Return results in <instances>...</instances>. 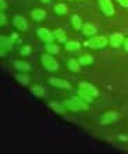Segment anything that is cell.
Returning a JSON list of instances; mask_svg holds the SVG:
<instances>
[{
  "instance_id": "6da1fadb",
  "label": "cell",
  "mask_w": 128,
  "mask_h": 154,
  "mask_svg": "<svg viewBox=\"0 0 128 154\" xmlns=\"http://www.w3.org/2000/svg\"><path fill=\"white\" fill-rule=\"evenodd\" d=\"M79 96L86 101H91L93 97L98 96V90L93 85L88 82H81L79 83Z\"/></svg>"
},
{
  "instance_id": "7a4b0ae2",
  "label": "cell",
  "mask_w": 128,
  "mask_h": 154,
  "mask_svg": "<svg viewBox=\"0 0 128 154\" xmlns=\"http://www.w3.org/2000/svg\"><path fill=\"white\" fill-rule=\"evenodd\" d=\"M64 107L71 111H79V110L88 108V104H86V100H84L82 97H71L64 103Z\"/></svg>"
},
{
  "instance_id": "3957f363",
  "label": "cell",
  "mask_w": 128,
  "mask_h": 154,
  "mask_svg": "<svg viewBox=\"0 0 128 154\" xmlns=\"http://www.w3.org/2000/svg\"><path fill=\"white\" fill-rule=\"evenodd\" d=\"M107 45V39L104 36H95L92 39H89L88 42H85V46L92 47V49H103Z\"/></svg>"
},
{
  "instance_id": "277c9868",
  "label": "cell",
  "mask_w": 128,
  "mask_h": 154,
  "mask_svg": "<svg viewBox=\"0 0 128 154\" xmlns=\"http://www.w3.org/2000/svg\"><path fill=\"white\" fill-rule=\"evenodd\" d=\"M40 61H42V65L47 71H56V69L59 68V63H57L52 56H49V54H43Z\"/></svg>"
},
{
  "instance_id": "5b68a950",
  "label": "cell",
  "mask_w": 128,
  "mask_h": 154,
  "mask_svg": "<svg viewBox=\"0 0 128 154\" xmlns=\"http://www.w3.org/2000/svg\"><path fill=\"white\" fill-rule=\"evenodd\" d=\"M99 6L104 15L111 17V15L114 14V7H113V3H111L110 0H99Z\"/></svg>"
},
{
  "instance_id": "8992f818",
  "label": "cell",
  "mask_w": 128,
  "mask_h": 154,
  "mask_svg": "<svg viewBox=\"0 0 128 154\" xmlns=\"http://www.w3.org/2000/svg\"><path fill=\"white\" fill-rule=\"evenodd\" d=\"M36 33H38V36H39V39L43 40V42H46V43H50L52 40H53L54 35L52 32H50L49 29L46 28H39L38 31H36Z\"/></svg>"
},
{
  "instance_id": "52a82bcc",
  "label": "cell",
  "mask_w": 128,
  "mask_h": 154,
  "mask_svg": "<svg viewBox=\"0 0 128 154\" xmlns=\"http://www.w3.org/2000/svg\"><path fill=\"white\" fill-rule=\"evenodd\" d=\"M110 43L114 49H117V47H120L121 45H124V36H123V33H118V32L113 33L110 38Z\"/></svg>"
},
{
  "instance_id": "ba28073f",
  "label": "cell",
  "mask_w": 128,
  "mask_h": 154,
  "mask_svg": "<svg viewBox=\"0 0 128 154\" xmlns=\"http://www.w3.org/2000/svg\"><path fill=\"white\" fill-rule=\"evenodd\" d=\"M49 83L50 85H54L56 88H60V89H70V83L60 78H50Z\"/></svg>"
},
{
  "instance_id": "9c48e42d",
  "label": "cell",
  "mask_w": 128,
  "mask_h": 154,
  "mask_svg": "<svg viewBox=\"0 0 128 154\" xmlns=\"http://www.w3.org/2000/svg\"><path fill=\"white\" fill-rule=\"evenodd\" d=\"M116 119H117V114H116V112L114 111H107L102 115L100 121H102V124H110V122H114Z\"/></svg>"
},
{
  "instance_id": "30bf717a",
  "label": "cell",
  "mask_w": 128,
  "mask_h": 154,
  "mask_svg": "<svg viewBox=\"0 0 128 154\" xmlns=\"http://www.w3.org/2000/svg\"><path fill=\"white\" fill-rule=\"evenodd\" d=\"M14 25H15V28H17L18 31H25V29L28 28V25H27V21H25V18L24 17H20V15L14 17Z\"/></svg>"
},
{
  "instance_id": "8fae6325",
  "label": "cell",
  "mask_w": 128,
  "mask_h": 154,
  "mask_svg": "<svg viewBox=\"0 0 128 154\" xmlns=\"http://www.w3.org/2000/svg\"><path fill=\"white\" fill-rule=\"evenodd\" d=\"M82 33L86 36H93L96 33V26L92 25V24H85L82 26Z\"/></svg>"
},
{
  "instance_id": "7c38bea8",
  "label": "cell",
  "mask_w": 128,
  "mask_h": 154,
  "mask_svg": "<svg viewBox=\"0 0 128 154\" xmlns=\"http://www.w3.org/2000/svg\"><path fill=\"white\" fill-rule=\"evenodd\" d=\"M0 42H2V45H0V47H2V56H4L6 54V49H11V40L8 38H6V36H2Z\"/></svg>"
},
{
  "instance_id": "4fadbf2b",
  "label": "cell",
  "mask_w": 128,
  "mask_h": 154,
  "mask_svg": "<svg viewBox=\"0 0 128 154\" xmlns=\"http://www.w3.org/2000/svg\"><path fill=\"white\" fill-rule=\"evenodd\" d=\"M31 15H32V18H34L35 21H42L43 18L46 17V11L40 10V8H36V10H34L31 13Z\"/></svg>"
},
{
  "instance_id": "5bb4252c",
  "label": "cell",
  "mask_w": 128,
  "mask_h": 154,
  "mask_svg": "<svg viewBox=\"0 0 128 154\" xmlns=\"http://www.w3.org/2000/svg\"><path fill=\"white\" fill-rule=\"evenodd\" d=\"M14 67L18 69V71H21V72H27V71H29V69H31L29 64H28V63H25V61H15Z\"/></svg>"
},
{
  "instance_id": "9a60e30c",
  "label": "cell",
  "mask_w": 128,
  "mask_h": 154,
  "mask_svg": "<svg viewBox=\"0 0 128 154\" xmlns=\"http://www.w3.org/2000/svg\"><path fill=\"white\" fill-rule=\"evenodd\" d=\"M71 25H72V28H74L75 31H79V29H82L81 18H79L78 15H72V17H71Z\"/></svg>"
},
{
  "instance_id": "2e32d148",
  "label": "cell",
  "mask_w": 128,
  "mask_h": 154,
  "mask_svg": "<svg viewBox=\"0 0 128 154\" xmlns=\"http://www.w3.org/2000/svg\"><path fill=\"white\" fill-rule=\"evenodd\" d=\"M79 43L78 42H74V40H70V42L66 43V49H67L68 51H77L79 50Z\"/></svg>"
},
{
  "instance_id": "e0dca14e",
  "label": "cell",
  "mask_w": 128,
  "mask_h": 154,
  "mask_svg": "<svg viewBox=\"0 0 128 154\" xmlns=\"http://www.w3.org/2000/svg\"><path fill=\"white\" fill-rule=\"evenodd\" d=\"M78 61H79V64L81 65H89L93 61V58H92V56H89V54H84V56L79 57Z\"/></svg>"
},
{
  "instance_id": "ac0fdd59",
  "label": "cell",
  "mask_w": 128,
  "mask_h": 154,
  "mask_svg": "<svg viewBox=\"0 0 128 154\" xmlns=\"http://www.w3.org/2000/svg\"><path fill=\"white\" fill-rule=\"evenodd\" d=\"M54 13L59 15H64L67 13V6H66V4H61V3L56 4V6H54Z\"/></svg>"
},
{
  "instance_id": "d6986e66",
  "label": "cell",
  "mask_w": 128,
  "mask_h": 154,
  "mask_svg": "<svg viewBox=\"0 0 128 154\" xmlns=\"http://www.w3.org/2000/svg\"><path fill=\"white\" fill-rule=\"evenodd\" d=\"M53 35H54V38H56L59 42H66V33H64V31L63 29H56L53 32Z\"/></svg>"
},
{
  "instance_id": "ffe728a7",
  "label": "cell",
  "mask_w": 128,
  "mask_h": 154,
  "mask_svg": "<svg viewBox=\"0 0 128 154\" xmlns=\"http://www.w3.org/2000/svg\"><path fill=\"white\" fill-rule=\"evenodd\" d=\"M68 68L71 69V71H74V72H78L79 71V61L71 58V60L68 61Z\"/></svg>"
},
{
  "instance_id": "44dd1931",
  "label": "cell",
  "mask_w": 128,
  "mask_h": 154,
  "mask_svg": "<svg viewBox=\"0 0 128 154\" xmlns=\"http://www.w3.org/2000/svg\"><path fill=\"white\" fill-rule=\"evenodd\" d=\"M31 92L34 94H35L36 97H40V96H43V93H45V89H43L42 86H32V89H31Z\"/></svg>"
},
{
  "instance_id": "7402d4cb",
  "label": "cell",
  "mask_w": 128,
  "mask_h": 154,
  "mask_svg": "<svg viewBox=\"0 0 128 154\" xmlns=\"http://www.w3.org/2000/svg\"><path fill=\"white\" fill-rule=\"evenodd\" d=\"M15 78H17V81L18 82H21L22 85H28L29 83V78L27 75H24V74H17Z\"/></svg>"
},
{
  "instance_id": "603a6c76",
  "label": "cell",
  "mask_w": 128,
  "mask_h": 154,
  "mask_svg": "<svg viewBox=\"0 0 128 154\" xmlns=\"http://www.w3.org/2000/svg\"><path fill=\"white\" fill-rule=\"evenodd\" d=\"M46 49H47V51H49V53H53V54L59 53V50H60L57 45H52V43H49V45H47Z\"/></svg>"
},
{
  "instance_id": "cb8c5ba5",
  "label": "cell",
  "mask_w": 128,
  "mask_h": 154,
  "mask_svg": "<svg viewBox=\"0 0 128 154\" xmlns=\"http://www.w3.org/2000/svg\"><path fill=\"white\" fill-rule=\"evenodd\" d=\"M49 106H50L52 108H53V110H56L57 112H64V111H66L63 106H60V104H57V103H50Z\"/></svg>"
},
{
  "instance_id": "d4e9b609",
  "label": "cell",
  "mask_w": 128,
  "mask_h": 154,
  "mask_svg": "<svg viewBox=\"0 0 128 154\" xmlns=\"http://www.w3.org/2000/svg\"><path fill=\"white\" fill-rule=\"evenodd\" d=\"M118 3L123 6V7H125V8H128V0H117Z\"/></svg>"
},
{
  "instance_id": "484cf974",
  "label": "cell",
  "mask_w": 128,
  "mask_h": 154,
  "mask_svg": "<svg viewBox=\"0 0 128 154\" xmlns=\"http://www.w3.org/2000/svg\"><path fill=\"white\" fill-rule=\"evenodd\" d=\"M0 20H2V22H0V24H2V25H4V24H6V15H4V13H2V14H0Z\"/></svg>"
},
{
  "instance_id": "4316f807",
  "label": "cell",
  "mask_w": 128,
  "mask_h": 154,
  "mask_svg": "<svg viewBox=\"0 0 128 154\" xmlns=\"http://www.w3.org/2000/svg\"><path fill=\"white\" fill-rule=\"evenodd\" d=\"M123 46H124L125 51H128V38H127V39H125V40H124V45H123Z\"/></svg>"
},
{
  "instance_id": "83f0119b",
  "label": "cell",
  "mask_w": 128,
  "mask_h": 154,
  "mask_svg": "<svg viewBox=\"0 0 128 154\" xmlns=\"http://www.w3.org/2000/svg\"><path fill=\"white\" fill-rule=\"evenodd\" d=\"M0 4H2V10H4V8H6V2H4V0H0Z\"/></svg>"
},
{
  "instance_id": "f1b7e54d",
  "label": "cell",
  "mask_w": 128,
  "mask_h": 154,
  "mask_svg": "<svg viewBox=\"0 0 128 154\" xmlns=\"http://www.w3.org/2000/svg\"><path fill=\"white\" fill-rule=\"evenodd\" d=\"M28 51H29V47H28V46H27V47H25V49H24V50H22V51H21V53L27 54V53H28Z\"/></svg>"
},
{
  "instance_id": "f546056e",
  "label": "cell",
  "mask_w": 128,
  "mask_h": 154,
  "mask_svg": "<svg viewBox=\"0 0 128 154\" xmlns=\"http://www.w3.org/2000/svg\"><path fill=\"white\" fill-rule=\"evenodd\" d=\"M43 3H47V2H50V0H42Z\"/></svg>"
}]
</instances>
